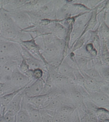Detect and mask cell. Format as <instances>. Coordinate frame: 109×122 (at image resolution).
I'll return each instance as SVG.
<instances>
[{
    "label": "cell",
    "instance_id": "cell-25",
    "mask_svg": "<svg viewBox=\"0 0 109 122\" xmlns=\"http://www.w3.org/2000/svg\"><path fill=\"white\" fill-rule=\"evenodd\" d=\"M41 114V121L42 122H52L51 117L44 110H40Z\"/></svg>",
    "mask_w": 109,
    "mask_h": 122
},
{
    "label": "cell",
    "instance_id": "cell-7",
    "mask_svg": "<svg viewBox=\"0 0 109 122\" xmlns=\"http://www.w3.org/2000/svg\"><path fill=\"white\" fill-rule=\"evenodd\" d=\"M77 69L73 66L64 58L57 67V71L58 73L69 79L73 82L75 83V76L74 71Z\"/></svg>",
    "mask_w": 109,
    "mask_h": 122
},
{
    "label": "cell",
    "instance_id": "cell-11",
    "mask_svg": "<svg viewBox=\"0 0 109 122\" xmlns=\"http://www.w3.org/2000/svg\"><path fill=\"white\" fill-rule=\"evenodd\" d=\"M25 88H22L19 89L18 90L12 92L11 93H7V94H5L2 95V96L0 97V106H1V111L11 102V101L13 100V99L14 98L15 95L18 94L19 92H20L21 91L23 90Z\"/></svg>",
    "mask_w": 109,
    "mask_h": 122
},
{
    "label": "cell",
    "instance_id": "cell-18",
    "mask_svg": "<svg viewBox=\"0 0 109 122\" xmlns=\"http://www.w3.org/2000/svg\"><path fill=\"white\" fill-rule=\"evenodd\" d=\"M76 110V107L74 106L69 105H63L60 109L57 111V112L68 114V115H73L74 112Z\"/></svg>",
    "mask_w": 109,
    "mask_h": 122
},
{
    "label": "cell",
    "instance_id": "cell-26",
    "mask_svg": "<svg viewBox=\"0 0 109 122\" xmlns=\"http://www.w3.org/2000/svg\"><path fill=\"white\" fill-rule=\"evenodd\" d=\"M109 110L104 107H98L95 112V115L97 117L99 116L104 115V114H109Z\"/></svg>",
    "mask_w": 109,
    "mask_h": 122
},
{
    "label": "cell",
    "instance_id": "cell-12",
    "mask_svg": "<svg viewBox=\"0 0 109 122\" xmlns=\"http://www.w3.org/2000/svg\"><path fill=\"white\" fill-rule=\"evenodd\" d=\"M89 60L90 59L88 58L87 57L75 54L74 61H75L76 68L80 71L83 72L88 68Z\"/></svg>",
    "mask_w": 109,
    "mask_h": 122
},
{
    "label": "cell",
    "instance_id": "cell-23",
    "mask_svg": "<svg viewBox=\"0 0 109 122\" xmlns=\"http://www.w3.org/2000/svg\"><path fill=\"white\" fill-rule=\"evenodd\" d=\"M18 69L19 71L24 74H25L28 70H30L29 66H28V64H27L25 60L23 58H22L21 61L20 63L18 65Z\"/></svg>",
    "mask_w": 109,
    "mask_h": 122
},
{
    "label": "cell",
    "instance_id": "cell-5",
    "mask_svg": "<svg viewBox=\"0 0 109 122\" xmlns=\"http://www.w3.org/2000/svg\"><path fill=\"white\" fill-rule=\"evenodd\" d=\"M45 83V80L43 79L36 80L30 83L25 88V95L28 97H32L43 94Z\"/></svg>",
    "mask_w": 109,
    "mask_h": 122
},
{
    "label": "cell",
    "instance_id": "cell-4",
    "mask_svg": "<svg viewBox=\"0 0 109 122\" xmlns=\"http://www.w3.org/2000/svg\"><path fill=\"white\" fill-rule=\"evenodd\" d=\"M8 13L15 25L21 30L32 25L29 15L25 11L16 10Z\"/></svg>",
    "mask_w": 109,
    "mask_h": 122
},
{
    "label": "cell",
    "instance_id": "cell-19",
    "mask_svg": "<svg viewBox=\"0 0 109 122\" xmlns=\"http://www.w3.org/2000/svg\"><path fill=\"white\" fill-rule=\"evenodd\" d=\"M84 104L86 107L87 111L94 114L95 111L97 110L98 107H99L94 102H93L91 100H89V98L84 99Z\"/></svg>",
    "mask_w": 109,
    "mask_h": 122
},
{
    "label": "cell",
    "instance_id": "cell-3",
    "mask_svg": "<svg viewBox=\"0 0 109 122\" xmlns=\"http://www.w3.org/2000/svg\"><path fill=\"white\" fill-rule=\"evenodd\" d=\"M30 35L31 37L30 39L21 41H20L19 44L21 45H22L23 47H24L27 50L29 51L34 57L41 60L45 66H47L48 64L46 62L45 59L44 58V57L42 55L41 51L42 50V49L41 47L37 43L35 38L33 37L32 34H30Z\"/></svg>",
    "mask_w": 109,
    "mask_h": 122
},
{
    "label": "cell",
    "instance_id": "cell-13",
    "mask_svg": "<svg viewBox=\"0 0 109 122\" xmlns=\"http://www.w3.org/2000/svg\"><path fill=\"white\" fill-rule=\"evenodd\" d=\"M88 38H87V35H86V33L85 34H84L83 37L78 39L77 41H75V43L74 44V45L72 46V47L70 49L69 53H74L75 51L81 49L83 46V45L85 44V43H86Z\"/></svg>",
    "mask_w": 109,
    "mask_h": 122
},
{
    "label": "cell",
    "instance_id": "cell-29",
    "mask_svg": "<svg viewBox=\"0 0 109 122\" xmlns=\"http://www.w3.org/2000/svg\"><path fill=\"white\" fill-rule=\"evenodd\" d=\"M98 122H109V119L108 120H104V121H98Z\"/></svg>",
    "mask_w": 109,
    "mask_h": 122
},
{
    "label": "cell",
    "instance_id": "cell-2",
    "mask_svg": "<svg viewBox=\"0 0 109 122\" xmlns=\"http://www.w3.org/2000/svg\"><path fill=\"white\" fill-rule=\"evenodd\" d=\"M57 90V89L53 88L49 92L32 97H28L24 95L22 100L31 105L34 107L41 110L44 108L49 104L56 94Z\"/></svg>",
    "mask_w": 109,
    "mask_h": 122
},
{
    "label": "cell",
    "instance_id": "cell-8",
    "mask_svg": "<svg viewBox=\"0 0 109 122\" xmlns=\"http://www.w3.org/2000/svg\"><path fill=\"white\" fill-rule=\"evenodd\" d=\"M25 89V88H24ZM24 89L19 92L13 99L11 102L5 107V108H3L1 111V116L5 113V112L7 110L12 111L15 113H17L21 109V102L24 96Z\"/></svg>",
    "mask_w": 109,
    "mask_h": 122
},
{
    "label": "cell",
    "instance_id": "cell-21",
    "mask_svg": "<svg viewBox=\"0 0 109 122\" xmlns=\"http://www.w3.org/2000/svg\"><path fill=\"white\" fill-rule=\"evenodd\" d=\"M41 38H42V43H43L44 49L47 46L53 43V41H54L55 38V36L53 35L52 34H47V35L44 36L43 37H41Z\"/></svg>",
    "mask_w": 109,
    "mask_h": 122
},
{
    "label": "cell",
    "instance_id": "cell-1",
    "mask_svg": "<svg viewBox=\"0 0 109 122\" xmlns=\"http://www.w3.org/2000/svg\"><path fill=\"white\" fill-rule=\"evenodd\" d=\"M0 56L12 57L20 62L22 57L20 44L0 38Z\"/></svg>",
    "mask_w": 109,
    "mask_h": 122
},
{
    "label": "cell",
    "instance_id": "cell-24",
    "mask_svg": "<svg viewBox=\"0 0 109 122\" xmlns=\"http://www.w3.org/2000/svg\"><path fill=\"white\" fill-rule=\"evenodd\" d=\"M56 112L60 119V122H72L73 115H68V114L60 113V112Z\"/></svg>",
    "mask_w": 109,
    "mask_h": 122
},
{
    "label": "cell",
    "instance_id": "cell-17",
    "mask_svg": "<svg viewBox=\"0 0 109 122\" xmlns=\"http://www.w3.org/2000/svg\"><path fill=\"white\" fill-rule=\"evenodd\" d=\"M81 122H98V119L94 113L87 111L83 116L80 117Z\"/></svg>",
    "mask_w": 109,
    "mask_h": 122
},
{
    "label": "cell",
    "instance_id": "cell-30",
    "mask_svg": "<svg viewBox=\"0 0 109 122\" xmlns=\"http://www.w3.org/2000/svg\"><path fill=\"white\" fill-rule=\"evenodd\" d=\"M1 116V106H0V116Z\"/></svg>",
    "mask_w": 109,
    "mask_h": 122
},
{
    "label": "cell",
    "instance_id": "cell-9",
    "mask_svg": "<svg viewBox=\"0 0 109 122\" xmlns=\"http://www.w3.org/2000/svg\"><path fill=\"white\" fill-rule=\"evenodd\" d=\"M98 24V20H97V10L96 7H95L94 9H93L91 11V16L89 18V20H88L87 24H86L85 28L83 30V32H82V33L80 36V38L85 34L88 32L90 31V30H93L94 28L97 26V25ZM78 38V39H79Z\"/></svg>",
    "mask_w": 109,
    "mask_h": 122
},
{
    "label": "cell",
    "instance_id": "cell-10",
    "mask_svg": "<svg viewBox=\"0 0 109 122\" xmlns=\"http://www.w3.org/2000/svg\"><path fill=\"white\" fill-rule=\"evenodd\" d=\"M51 33L59 39H64L66 37L67 28L65 27L62 23L57 22L50 25Z\"/></svg>",
    "mask_w": 109,
    "mask_h": 122
},
{
    "label": "cell",
    "instance_id": "cell-28",
    "mask_svg": "<svg viewBox=\"0 0 109 122\" xmlns=\"http://www.w3.org/2000/svg\"><path fill=\"white\" fill-rule=\"evenodd\" d=\"M4 86H5V83L0 82V97L2 96L3 95Z\"/></svg>",
    "mask_w": 109,
    "mask_h": 122
},
{
    "label": "cell",
    "instance_id": "cell-27",
    "mask_svg": "<svg viewBox=\"0 0 109 122\" xmlns=\"http://www.w3.org/2000/svg\"><path fill=\"white\" fill-rule=\"evenodd\" d=\"M74 113H73L72 116V118H73L72 122H80L79 114V113H78L77 110H76V108L75 112H74Z\"/></svg>",
    "mask_w": 109,
    "mask_h": 122
},
{
    "label": "cell",
    "instance_id": "cell-20",
    "mask_svg": "<svg viewBox=\"0 0 109 122\" xmlns=\"http://www.w3.org/2000/svg\"><path fill=\"white\" fill-rule=\"evenodd\" d=\"M75 76V83L76 85L84 86L85 85V79L83 74L78 69H76L74 71Z\"/></svg>",
    "mask_w": 109,
    "mask_h": 122
},
{
    "label": "cell",
    "instance_id": "cell-22",
    "mask_svg": "<svg viewBox=\"0 0 109 122\" xmlns=\"http://www.w3.org/2000/svg\"><path fill=\"white\" fill-rule=\"evenodd\" d=\"M45 74L44 70L41 68H37L32 70V75L34 80L44 79V76Z\"/></svg>",
    "mask_w": 109,
    "mask_h": 122
},
{
    "label": "cell",
    "instance_id": "cell-16",
    "mask_svg": "<svg viewBox=\"0 0 109 122\" xmlns=\"http://www.w3.org/2000/svg\"><path fill=\"white\" fill-rule=\"evenodd\" d=\"M83 72H85L87 75L89 76L90 77L96 80L97 81H101V80H103L102 79V77H101V76L100 75V74H99L97 69L95 67H94V66H93V67H91V68H87Z\"/></svg>",
    "mask_w": 109,
    "mask_h": 122
},
{
    "label": "cell",
    "instance_id": "cell-6",
    "mask_svg": "<svg viewBox=\"0 0 109 122\" xmlns=\"http://www.w3.org/2000/svg\"><path fill=\"white\" fill-rule=\"evenodd\" d=\"M88 98L99 107H104L109 110V95L102 92L89 93Z\"/></svg>",
    "mask_w": 109,
    "mask_h": 122
},
{
    "label": "cell",
    "instance_id": "cell-15",
    "mask_svg": "<svg viewBox=\"0 0 109 122\" xmlns=\"http://www.w3.org/2000/svg\"><path fill=\"white\" fill-rule=\"evenodd\" d=\"M99 72L102 79L104 81L109 82V66L100 64L95 67Z\"/></svg>",
    "mask_w": 109,
    "mask_h": 122
},
{
    "label": "cell",
    "instance_id": "cell-14",
    "mask_svg": "<svg viewBox=\"0 0 109 122\" xmlns=\"http://www.w3.org/2000/svg\"><path fill=\"white\" fill-rule=\"evenodd\" d=\"M15 122H31L28 112L21 108L15 115Z\"/></svg>",
    "mask_w": 109,
    "mask_h": 122
}]
</instances>
